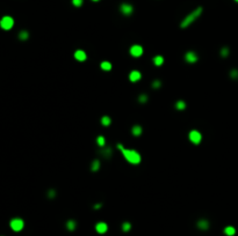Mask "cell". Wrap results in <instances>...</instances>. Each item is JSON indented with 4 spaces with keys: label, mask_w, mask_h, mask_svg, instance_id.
Returning a JSON list of instances; mask_svg holds the SVG:
<instances>
[{
    "label": "cell",
    "mask_w": 238,
    "mask_h": 236,
    "mask_svg": "<svg viewBox=\"0 0 238 236\" xmlns=\"http://www.w3.org/2000/svg\"><path fill=\"white\" fill-rule=\"evenodd\" d=\"M142 79V74L139 71H131L129 74V80L131 82H137Z\"/></svg>",
    "instance_id": "30bf717a"
},
{
    "label": "cell",
    "mask_w": 238,
    "mask_h": 236,
    "mask_svg": "<svg viewBox=\"0 0 238 236\" xmlns=\"http://www.w3.org/2000/svg\"><path fill=\"white\" fill-rule=\"evenodd\" d=\"M93 1H99V0H93Z\"/></svg>",
    "instance_id": "1f68e13d"
},
{
    "label": "cell",
    "mask_w": 238,
    "mask_h": 236,
    "mask_svg": "<svg viewBox=\"0 0 238 236\" xmlns=\"http://www.w3.org/2000/svg\"><path fill=\"white\" fill-rule=\"evenodd\" d=\"M153 64H154L156 66H162V65L164 64V57H162V56H156V57L153 58Z\"/></svg>",
    "instance_id": "2e32d148"
},
{
    "label": "cell",
    "mask_w": 238,
    "mask_h": 236,
    "mask_svg": "<svg viewBox=\"0 0 238 236\" xmlns=\"http://www.w3.org/2000/svg\"><path fill=\"white\" fill-rule=\"evenodd\" d=\"M147 100H149V97H147L146 94H142V95L138 96V102H139V103H146Z\"/></svg>",
    "instance_id": "d4e9b609"
},
{
    "label": "cell",
    "mask_w": 238,
    "mask_h": 236,
    "mask_svg": "<svg viewBox=\"0 0 238 236\" xmlns=\"http://www.w3.org/2000/svg\"><path fill=\"white\" fill-rule=\"evenodd\" d=\"M160 86H162V81H159V80H154L152 82V88H154V89L160 88Z\"/></svg>",
    "instance_id": "4316f807"
},
{
    "label": "cell",
    "mask_w": 238,
    "mask_h": 236,
    "mask_svg": "<svg viewBox=\"0 0 238 236\" xmlns=\"http://www.w3.org/2000/svg\"><path fill=\"white\" fill-rule=\"evenodd\" d=\"M224 234H225L226 236H233V235L236 234V229H235V227H232V226H228V227H225V228H224Z\"/></svg>",
    "instance_id": "9a60e30c"
},
{
    "label": "cell",
    "mask_w": 238,
    "mask_h": 236,
    "mask_svg": "<svg viewBox=\"0 0 238 236\" xmlns=\"http://www.w3.org/2000/svg\"><path fill=\"white\" fill-rule=\"evenodd\" d=\"M10 226L11 228L14 230V231H21L25 227V222L22 219L20 218H15V219H12L11 222H10Z\"/></svg>",
    "instance_id": "3957f363"
},
{
    "label": "cell",
    "mask_w": 238,
    "mask_h": 236,
    "mask_svg": "<svg viewBox=\"0 0 238 236\" xmlns=\"http://www.w3.org/2000/svg\"><path fill=\"white\" fill-rule=\"evenodd\" d=\"M95 230L99 233V234H105L107 230H108V226L106 222H98L95 224Z\"/></svg>",
    "instance_id": "7c38bea8"
},
{
    "label": "cell",
    "mask_w": 238,
    "mask_h": 236,
    "mask_svg": "<svg viewBox=\"0 0 238 236\" xmlns=\"http://www.w3.org/2000/svg\"><path fill=\"white\" fill-rule=\"evenodd\" d=\"M120 11H121V13H122L123 15L129 16V15L132 14V12H134V7H132L130 4L123 3V4H121V6H120Z\"/></svg>",
    "instance_id": "8992f818"
},
{
    "label": "cell",
    "mask_w": 238,
    "mask_h": 236,
    "mask_svg": "<svg viewBox=\"0 0 238 236\" xmlns=\"http://www.w3.org/2000/svg\"><path fill=\"white\" fill-rule=\"evenodd\" d=\"M130 54L132 56V57H141L142 54H143V48L141 46V45H132L131 48H130Z\"/></svg>",
    "instance_id": "52a82bcc"
},
{
    "label": "cell",
    "mask_w": 238,
    "mask_h": 236,
    "mask_svg": "<svg viewBox=\"0 0 238 236\" xmlns=\"http://www.w3.org/2000/svg\"><path fill=\"white\" fill-rule=\"evenodd\" d=\"M101 206H102L101 204H97V205H94V208H95V209H98V208H100Z\"/></svg>",
    "instance_id": "4dcf8cb0"
},
{
    "label": "cell",
    "mask_w": 238,
    "mask_h": 236,
    "mask_svg": "<svg viewBox=\"0 0 238 236\" xmlns=\"http://www.w3.org/2000/svg\"><path fill=\"white\" fill-rule=\"evenodd\" d=\"M143 130H142V126L141 125H134L132 129H131V133L135 135V137H139L142 134Z\"/></svg>",
    "instance_id": "5bb4252c"
},
{
    "label": "cell",
    "mask_w": 238,
    "mask_h": 236,
    "mask_svg": "<svg viewBox=\"0 0 238 236\" xmlns=\"http://www.w3.org/2000/svg\"><path fill=\"white\" fill-rule=\"evenodd\" d=\"M117 148L122 152V155L124 156V159L129 163H131V165H139L141 163V160H142L141 159V154L137 150H135V149H126L123 147V145H121V144L117 145Z\"/></svg>",
    "instance_id": "6da1fadb"
},
{
    "label": "cell",
    "mask_w": 238,
    "mask_h": 236,
    "mask_svg": "<svg viewBox=\"0 0 238 236\" xmlns=\"http://www.w3.org/2000/svg\"><path fill=\"white\" fill-rule=\"evenodd\" d=\"M48 197L50 198V199H52V198H55L56 197V190H53V189H50L49 191H48Z\"/></svg>",
    "instance_id": "f1b7e54d"
},
{
    "label": "cell",
    "mask_w": 238,
    "mask_h": 236,
    "mask_svg": "<svg viewBox=\"0 0 238 236\" xmlns=\"http://www.w3.org/2000/svg\"><path fill=\"white\" fill-rule=\"evenodd\" d=\"M110 123H112L110 117H108V116H104V117L101 118V124H102L104 126H108V125H110Z\"/></svg>",
    "instance_id": "7402d4cb"
},
{
    "label": "cell",
    "mask_w": 238,
    "mask_h": 236,
    "mask_svg": "<svg viewBox=\"0 0 238 236\" xmlns=\"http://www.w3.org/2000/svg\"><path fill=\"white\" fill-rule=\"evenodd\" d=\"M221 56L222 57H228L229 56V49L228 48H223L221 50Z\"/></svg>",
    "instance_id": "f546056e"
},
{
    "label": "cell",
    "mask_w": 238,
    "mask_h": 236,
    "mask_svg": "<svg viewBox=\"0 0 238 236\" xmlns=\"http://www.w3.org/2000/svg\"><path fill=\"white\" fill-rule=\"evenodd\" d=\"M189 140L194 144V145H198V144H200L201 142V139H202V135H201V133L199 132V131H196V130H193V131H191L189 132Z\"/></svg>",
    "instance_id": "5b68a950"
},
{
    "label": "cell",
    "mask_w": 238,
    "mask_h": 236,
    "mask_svg": "<svg viewBox=\"0 0 238 236\" xmlns=\"http://www.w3.org/2000/svg\"><path fill=\"white\" fill-rule=\"evenodd\" d=\"M66 229L69 230V231H73V230H75V228H77V222H75V220H72V219H70V220H67L66 221Z\"/></svg>",
    "instance_id": "4fadbf2b"
},
{
    "label": "cell",
    "mask_w": 238,
    "mask_h": 236,
    "mask_svg": "<svg viewBox=\"0 0 238 236\" xmlns=\"http://www.w3.org/2000/svg\"><path fill=\"white\" fill-rule=\"evenodd\" d=\"M185 59H186V61L189 63V64H195L199 58H198V54H196L194 51H188V52H186V54H185Z\"/></svg>",
    "instance_id": "ba28073f"
},
{
    "label": "cell",
    "mask_w": 238,
    "mask_h": 236,
    "mask_svg": "<svg viewBox=\"0 0 238 236\" xmlns=\"http://www.w3.org/2000/svg\"><path fill=\"white\" fill-rule=\"evenodd\" d=\"M230 78L233 79V80H237L238 79V69H231L230 71Z\"/></svg>",
    "instance_id": "484cf974"
},
{
    "label": "cell",
    "mask_w": 238,
    "mask_h": 236,
    "mask_svg": "<svg viewBox=\"0 0 238 236\" xmlns=\"http://www.w3.org/2000/svg\"><path fill=\"white\" fill-rule=\"evenodd\" d=\"M100 66H101V68L104 71H110L112 69V64L109 61H102Z\"/></svg>",
    "instance_id": "44dd1931"
},
{
    "label": "cell",
    "mask_w": 238,
    "mask_h": 236,
    "mask_svg": "<svg viewBox=\"0 0 238 236\" xmlns=\"http://www.w3.org/2000/svg\"><path fill=\"white\" fill-rule=\"evenodd\" d=\"M28 37H29V33H28L27 30H22V31H20V34H19V38H20L21 41H26V39H28Z\"/></svg>",
    "instance_id": "ffe728a7"
},
{
    "label": "cell",
    "mask_w": 238,
    "mask_h": 236,
    "mask_svg": "<svg viewBox=\"0 0 238 236\" xmlns=\"http://www.w3.org/2000/svg\"><path fill=\"white\" fill-rule=\"evenodd\" d=\"M101 153H102L104 157H106V159H108V157H110V156H112V149H110L109 147H107V148L102 147V149H101Z\"/></svg>",
    "instance_id": "e0dca14e"
},
{
    "label": "cell",
    "mask_w": 238,
    "mask_h": 236,
    "mask_svg": "<svg viewBox=\"0 0 238 236\" xmlns=\"http://www.w3.org/2000/svg\"><path fill=\"white\" fill-rule=\"evenodd\" d=\"M202 12H203V8L202 7H198L196 10H194L193 12H191L187 16H185V19L181 21V24H180V27L184 29V28H187V27H189L194 21H196L200 16H201V14H202Z\"/></svg>",
    "instance_id": "7a4b0ae2"
},
{
    "label": "cell",
    "mask_w": 238,
    "mask_h": 236,
    "mask_svg": "<svg viewBox=\"0 0 238 236\" xmlns=\"http://www.w3.org/2000/svg\"><path fill=\"white\" fill-rule=\"evenodd\" d=\"M13 26H14V20L11 16H4L0 20V27L4 30H10L13 28Z\"/></svg>",
    "instance_id": "277c9868"
},
{
    "label": "cell",
    "mask_w": 238,
    "mask_h": 236,
    "mask_svg": "<svg viewBox=\"0 0 238 236\" xmlns=\"http://www.w3.org/2000/svg\"><path fill=\"white\" fill-rule=\"evenodd\" d=\"M74 58L78 60V61H85L87 56H86V52L84 50H77L74 52Z\"/></svg>",
    "instance_id": "8fae6325"
},
{
    "label": "cell",
    "mask_w": 238,
    "mask_h": 236,
    "mask_svg": "<svg viewBox=\"0 0 238 236\" xmlns=\"http://www.w3.org/2000/svg\"><path fill=\"white\" fill-rule=\"evenodd\" d=\"M97 142H98V146L99 147H105V145H106V140H105V137L104 135H99L98 137V139H97Z\"/></svg>",
    "instance_id": "603a6c76"
},
{
    "label": "cell",
    "mask_w": 238,
    "mask_h": 236,
    "mask_svg": "<svg viewBox=\"0 0 238 236\" xmlns=\"http://www.w3.org/2000/svg\"><path fill=\"white\" fill-rule=\"evenodd\" d=\"M209 221L207 219H200L198 222H196V227L200 229V230H208L209 229Z\"/></svg>",
    "instance_id": "9c48e42d"
},
{
    "label": "cell",
    "mask_w": 238,
    "mask_h": 236,
    "mask_svg": "<svg viewBox=\"0 0 238 236\" xmlns=\"http://www.w3.org/2000/svg\"><path fill=\"white\" fill-rule=\"evenodd\" d=\"M83 3H84V0H72V4L75 7H80L83 5Z\"/></svg>",
    "instance_id": "83f0119b"
},
{
    "label": "cell",
    "mask_w": 238,
    "mask_h": 236,
    "mask_svg": "<svg viewBox=\"0 0 238 236\" xmlns=\"http://www.w3.org/2000/svg\"><path fill=\"white\" fill-rule=\"evenodd\" d=\"M100 169V161L99 160H94L91 165V170L92 171H98Z\"/></svg>",
    "instance_id": "ac0fdd59"
},
{
    "label": "cell",
    "mask_w": 238,
    "mask_h": 236,
    "mask_svg": "<svg viewBox=\"0 0 238 236\" xmlns=\"http://www.w3.org/2000/svg\"><path fill=\"white\" fill-rule=\"evenodd\" d=\"M235 1H236V3H238V0H235Z\"/></svg>",
    "instance_id": "d6a6232c"
},
{
    "label": "cell",
    "mask_w": 238,
    "mask_h": 236,
    "mask_svg": "<svg viewBox=\"0 0 238 236\" xmlns=\"http://www.w3.org/2000/svg\"><path fill=\"white\" fill-rule=\"evenodd\" d=\"M130 229H131V223H130V222L126 221V222H123V223H122V230H123L124 233L129 231Z\"/></svg>",
    "instance_id": "cb8c5ba5"
},
{
    "label": "cell",
    "mask_w": 238,
    "mask_h": 236,
    "mask_svg": "<svg viewBox=\"0 0 238 236\" xmlns=\"http://www.w3.org/2000/svg\"><path fill=\"white\" fill-rule=\"evenodd\" d=\"M176 108L178 109V110H185L186 109V103H185V101H182V100H179L177 103H176Z\"/></svg>",
    "instance_id": "d6986e66"
}]
</instances>
